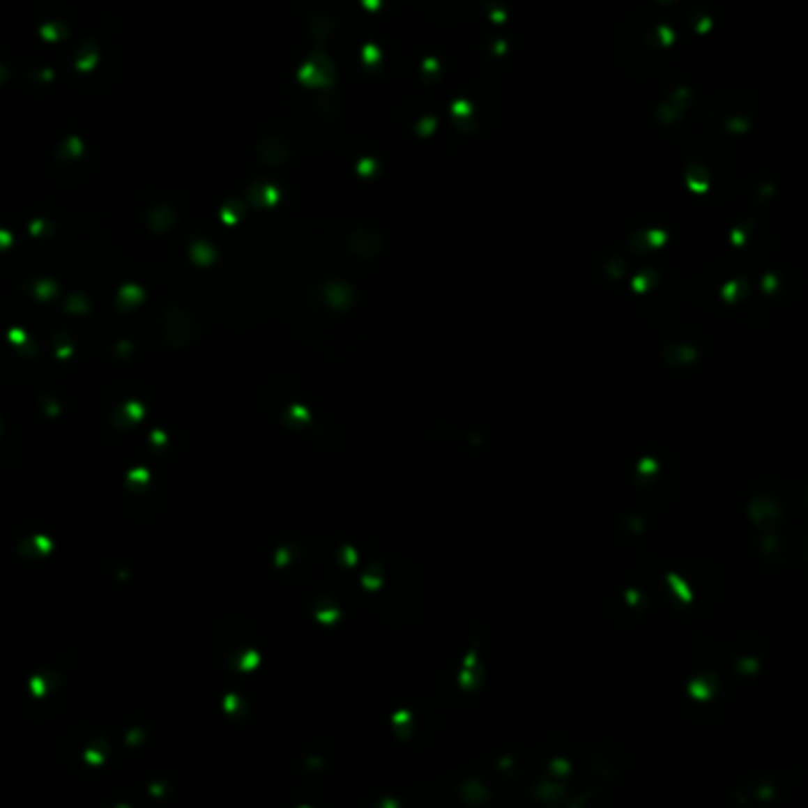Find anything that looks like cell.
<instances>
[{"label":"cell","mask_w":808,"mask_h":808,"mask_svg":"<svg viewBox=\"0 0 808 808\" xmlns=\"http://www.w3.org/2000/svg\"><path fill=\"white\" fill-rule=\"evenodd\" d=\"M777 513H780V508H777L775 501L770 499H763V496H759L749 503V515L754 522H768V520H775Z\"/></svg>","instance_id":"cell-1"},{"label":"cell","mask_w":808,"mask_h":808,"mask_svg":"<svg viewBox=\"0 0 808 808\" xmlns=\"http://www.w3.org/2000/svg\"><path fill=\"white\" fill-rule=\"evenodd\" d=\"M350 287H345V284H331L329 289H326V300L331 303L333 307H345L350 303Z\"/></svg>","instance_id":"cell-2"},{"label":"cell","mask_w":808,"mask_h":808,"mask_svg":"<svg viewBox=\"0 0 808 808\" xmlns=\"http://www.w3.org/2000/svg\"><path fill=\"white\" fill-rule=\"evenodd\" d=\"M804 556H806V563H808V544H806V551H804Z\"/></svg>","instance_id":"cell-3"},{"label":"cell","mask_w":808,"mask_h":808,"mask_svg":"<svg viewBox=\"0 0 808 808\" xmlns=\"http://www.w3.org/2000/svg\"><path fill=\"white\" fill-rule=\"evenodd\" d=\"M806 506H808V491H806Z\"/></svg>","instance_id":"cell-4"}]
</instances>
